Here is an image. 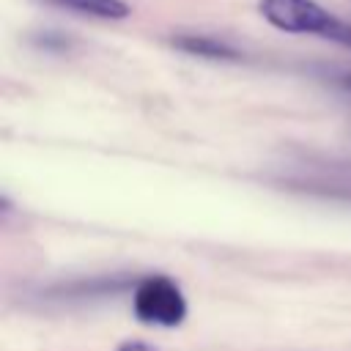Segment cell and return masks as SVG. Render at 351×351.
Wrapping results in <instances>:
<instances>
[{
  "label": "cell",
  "instance_id": "1",
  "mask_svg": "<svg viewBox=\"0 0 351 351\" xmlns=\"http://www.w3.org/2000/svg\"><path fill=\"white\" fill-rule=\"evenodd\" d=\"M258 11L271 27L282 33H293V36L307 33L351 47V25L337 19L315 0H261Z\"/></svg>",
  "mask_w": 351,
  "mask_h": 351
},
{
  "label": "cell",
  "instance_id": "2",
  "mask_svg": "<svg viewBox=\"0 0 351 351\" xmlns=\"http://www.w3.org/2000/svg\"><path fill=\"white\" fill-rule=\"evenodd\" d=\"M132 313L140 324L148 326H181L189 304L181 291V285L167 274H145L137 277V285L132 288Z\"/></svg>",
  "mask_w": 351,
  "mask_h": 351
},
{
  "label": "cell",
  "instance_id": "3",
  "mask_svg": "<svg viewBox=\"0 0 351 351\" xmlns=\"http://www.w3.org/2000/svg\"><path fill=\"white\" fill-rule=\"evenodd\" d=\"M173 47L195 55V58H208V60H239V49H233L230 44L214 38V36H203V33H181L173 38Z\"/></svg>",
  "mask_w": 351,
  "mask_h": 351
},
{
  "label": "cell",
  "instance_id": "4",
  "mask_svg": "<svg viewBox=\"0 0 351 351\" xmlns=\"http://www.w3.org/2000/svg\"><path fill=\"white\" fill-rule=\"evenodd\" d=\"M44 3L96 19H126L132 14V5L123 0H44Z\"/></svg>",
  "mask_w": 351,
  "mask_h": 351
},
{
  "label": "cell",
  "instance_id": "5",
  "mask_svg": "<svg viewBox=\"0 0 351 351\" xmlns=\"http://www.w3.org/2000/svg\"><path fill=\"white\" fill-rule=\"evenodd\" d=\"M115 351H154V348L145 346V343H140V340H126V343H121Z\"/></svg>",
  "mask_w": 351,
  "mask_h": 351
},
{
  "label": "cell",
  "instance_id": "6",
  "mask_svg": "<svg viewBox=\"0 0 351 351\" xmlns=\"http://www.w3.org/2000/svg\"><path fill=\"white\" fill-rule=\"evenodd\" d=\"M340 85H343L346 90H351V74H343V77H340Z\"/></svg>",
  "mask_w": 351,
  "mask_h": 351
}]
</instances>
